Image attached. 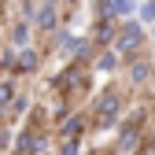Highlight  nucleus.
<instances>
[{
	"instance_id": "f257e3e1",
	"label": "nucleus",
	"mask_w": 155,
	"mask_h": 155,
	"mask_svg": "<svg viewBox=\"0 0 155 155\" xmlns=\"http://www.w3.org/2000/svg\"><path fill=\"white\" fill-rule=\"evenodd\" d=\"M118 96L114 92H104V100H100V114H96V126H111V118L118 114Z\"/></svg>"
},
{
	"instance_id": "f03ea898",
	"label": "nucleus",
	"mask_w": 155,
	"mask_h": 155,
	"mask_svg": "<svg viewBox=\"0 0 155 155\" xmlns=\"http://www.w3.org/2000/svg\"><path fill=\"white\" fill-rule=\"evenodd\" d=\"M137 41H140V30L129 22V26L118 33V52H129V48H137Z\"/></svg>"
},
{
	"instance_id": "7ed1b4c3",
	"label": "nucleus",
	"mask_w": 155,
	"mask_h": 155,
	"mask_svg": "<svg viewBox=\"0 0 155 155\" xmlns=\"http://www.w3.org/2000/svg\"><path fill=\"white\" fill-rule=\"evenodd\" d=\"M129 11H133L129 0H107V4H104V15H107V18H122V15H129Z\"/></svg>"
},
{
	"instance_id": "20e7f679",
	"label": "nucleus",
	"mask_w": 155,
	"mask_h": 155,
	"mask_svg": "<svg viewBox=\"0 0 155 155\" xmlns=\"http://www.w3.org/2000/svg\"><path fill=\"white\" fill-rule=\"evenodd\" d=\"M37 26H41V30H52V26H55V4H52V0L41 8V15H37Z\"/></svg>"
},
{
	"instance_id": "39448f33",
	"label": "nucleus",
	"mask_w": 155,
	"mask_h": 155,
	"mask_svg": "<svg viewBox=\"0 0 155 155\" xmlns=\"http://www.w3.org/2000/svg\"><path fill=\"white\" fill-rule=\"evenodd\" d=\"M81 45H85V41H78L74 33H63V37H59V52H81Z\"/></svg>"
},
{
	"instance_id": "423d86ee",
	"label": "nucleus",
	"mask_w": 155,
	"mask_h": 155,
	"mask_svg": "<svg viewBox=\"0 0 155 155\" xmlns=\"http://www.w3.org/2000/svg\"><path fill=\"white\" fill-rule=\"evenodd\" d=\"M63 133H67V137H78V133H81V118H67Z\"/></svg>"
},
{
	"instance_id": "0eeeda50",
	"label": "nucleus",
	"mask_w": 155,
	"mask_h": 155,
	"mask_svg": "<svg viewBox=\"0 0 155 155\" xmlns=\"http://www.w3.org/2000/svg\"><path fill=\"white\" fill-rule=\"evenodd\" d=\"M33 63H37V55H33V52H22V59H18V70H30Z\"/></svg>"
},
{
	"instance_id": "6e6552de",
	"label": "nucleus",
	"mask_w": 155,
	"mask_h": 155,
	"mask_svg": "<svg viewBox=\"0 0 155 155\" xmlns=\"http://www.w3.org/2000/svg\"><path fill=\"white\" fill-rule=\"evenodd\" d=\"M140 15H144V18H148V22H151V18H155V0H148V4H144V8H140Z\"/></svg>"
},
{
	"instance_id": "1a4fd4ad",
	"label": "nucleus",
	"mask_w": 155,
	"mask_h": 155,
	"mask_svg": "<svg viewBox=\"0 0 155 155\" xmlns=\"http://www.w3.org/2000/svg\"><path fill=\"white\" fill-rule=\"evenodd\" d=\"M133 78H137V81H144V78H148V67H144V63H137V67H133Z\"/></svg>"
},
{
	"instance_id": "9d476101",
	"label": "nucleus",
	"mask_w": 155,
	"mask_h": 155,
	"mask_svg": "<svg viewBox=\"0 0 155 155\" xmlns=\"http://www.w3.org/2000/svg\"><path fill=\"white\" fill-rule=\"evenodd\" d=\"M8 100H11V85H0V107H4Z\"/></svg>"
},
{
	"instance_id": "9b49d317",
	"label": "nucleus",
	"mask_w": 155,
	"mask_h": 155,
	"mask_svg": "<svg viewBox=\"0 0 155 155\" xmlns=\"http://www.w3.org/2000/svg\"><path fill=\"white\" fill-rule=\"evenodd\" d=\"M151 33H155V26H151Z\"/></svg>"
}]
</instances>
